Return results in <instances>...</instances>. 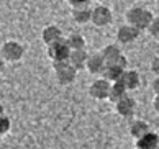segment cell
Masks as SVG:
<instances>
[{"instance_id": "cell-8", "label": "cell", "mask_w": 159, "mask_h": 149, "mask_svg": "<svg viewBox=\"0 0 159 149\" xmlns=\"http://www.w3.org/2000/svg\"><path fill=\"white\" fill-rule=\"evenodd\" d=\"M115 106H116V113H118L120 116L129 118V116H133L134 110H136V102H134L133 97L125 95L121 100H118V102L115 103Z\"/></svg>"}, {"instance_id": "cell-12", "label": "cell", "mask_w": 159, "mask_h": 149, "mask_svg": "<svg viewBox=\"0 0 159 149\" xmlns=\"http://www.w3.org/2000/svg\"><path fill=\"white\" fill-rule=\"evenodd\" d=\"M41 38H43V43H44L46 46H49V44H52V43H56V41L62 39V31H61L57 26L49 25V26H46V28L43 29Z\"/></svg>"}, {"instance_id": "cell-10", "label": "cell", "mask_w": 159, "mask_h": 149, "mask_svg": "<svg viewBox=\"0 0 159 149\" xmlns=\"http://www.w3.org/2000/svg\"><path fill=\"white\" fill-rule=\"evenodd\" d=\"M139 80H141V79H139V74L136 72V70L126 69L125 72L121 74L120 80H116V82H121V84L126 87V90H134V88H138Z\"/></svg>"}, {"instance_id": "cell-16", "label": "cell", "mask_w": 159, "mask_h": 149, "mask_svg": "<svg viewBox=\"0 0 159 149\" xmlns=\"http://www.w3.org/2000/svg\"><path fill=\"white\" fill-rule=\"evenodd\" d=\"M149 124L143 121V120H136V121H133L131 123V126H129V134L133 136L134 139H138L141 138V136H144L146 133H149Z\"/></svg>"}, {"instance_id": "cell-17", "label": "cell", "mask_w": 159, "mask_h": 149, "mask_svg": "<svg viewBox=\"0 0 159 149\" xmlns=\"http://www.w3.org/2000/svg\"><path fill=\"white\" fill-rule=\"evenodd\" d=\"M126 92H128L126 87L123 85L121 82H113V84H111V88H110V93H108V100L116 103L118 100H121L123 97H125Z\"/></svg>"}, {"instance_id": "cell-14", "label": "cell", "mask_w": 159, "mask_h": 149, "mask_svg": "<svg viewBox=\"0 0 159 149\" xmlns=\"http://www.w3.org/2000/svg\"><path fill=\"white\" fill-rule=\"evenodd\" d=\"M123 72H125V70H123L121 67H118V65H115V64H107L100 75H102L103 79H107V80H110L111 84H113V82L120 80V77H121Z\"/></svg>"}, {"instance_id": "cell-19", "label": "cell", "mask_w": 159, "mask_h": 149, "mask_svg": "<svg viewBox=\"0 0 159 149\" xmlns=\"http://www.w3.org/2000/svg\"><path fill=\"white\" fill-rule=\"evenodd\" d=\"M67 43L70 46V49L75 51V49H85V39L82 34H77V33H74V34H70V36L67 38Z\"/></svg>"}, {"instance_id": "cell-21", "label": "cell", "mask_w": 159, "mask_h": 149, "mask_svg": "<svg viewBox=\"0 0 159 149\" xmlns=\"http://www.w3.org/2000/svg\"><path fill=\"white\" fill-rule=\"evenodd\" d=\"M8 131H10V118L2 115V118H0V134H7Z\"/></svg>"}, {"instance_id": "cell-26", "label": "cell", "mask_w": 159, "mask_h": 149, "mask_svg": "<svg viewBox=\"0 0 159 149\" xmlns=\"http://www.w3.org/2000/svg\"><path fill=\"white\" fill-rule=\"evenodd\" d=\"M100 2H108V0H100Z\"/></svg>"}, {"instance_id": "cell-1", "label": "cell", "mask_w": 159, "mask_h": 149, "mask_svg": "<svg viewBox=\"0 0 159 149\" xmlns=\"http://www.w3.org/2000/svg\"><path fill=\"white\" fill-rule=\"evenodd\" d=\"M152 18H154V15H152L149 10L143 8V7H131L126 11V21L129 23V25L136 26L139 31L148 29Z\"/></svg>"}, {"instance_id": "cell-2", "label": "cell", "mask_w": 159, "mask_h": 149, "mask_svg": "<svg viewBox=\"0 0 159 149\" xmlns=\"http://www.w3.org/2000/svg\"><path fill=\"white\" fill-rule=\"evenodd\" d=\"M70 46L67 43V38H62L59 41H56V43H52L48 46V56L51 57L52 62H66L69 61L70 57Z\"/></svg>"}, {"instance_id": "cell-24", "label": "cell", "mask_w": 159, "mask_h": 149, "mask_svg": "<svg viewBox=\"0 0 159 149\" xmlns=\"http://www.w3.org/2000/svg\"><path fill=\"white\" fill-rule=\"evenodd\" d=\"M151 87H152V90H154V93H159V75H156V79L152 80Z\"/></svg>"}, {"instance_id": "cell-6", "label": "cell", "mask_w": 159, "mask_h": 149, "mask_svg": "<svg viewBox=\"0 0 159 149\" xmlns=\"http://www.w3.org/2000/svg\"><path fill=\"white\" fill-rule=\"evenodd\" d=\"M139 36V29L136 26L129 25H121L118 28V31H116V41H118L120 44H131L133 41H136Z\"/></svg>"}, {"instance_id": "cell-4", "label": "cell", "mask_w": 159, "mask_h": 149, "mask_svg": "<svg viewBox=\"0 0 159 149\" xmlns=\"http://www.w3.org/2000/svg\"><path fill=\"white\" fill-rule=\"evenodd\" d=\"M23 54H25V49L16 41H7V43L2 44V57L5 61H10V62L20 61Z\"/></svg>"}, {"instance_id": "cell-15", "label": "cell", "mask_w": 159, "mask_h": 149, "mask_svg": "<svg viewBox=\"0 0 159 149\" xmlns=\"http://www.w3.org/2000/svg\"><path fill=\"white\" fill-rule=\"evenodd\" d=\"M72 18L75 23H80V25H85V23L92 21V10L85 7H77L72 8Z\"/></svg>"}, {"instance_id": "cell-20", "label": "cell", "mask_w": 159, "mask_h": 149, "mask_svg": "<svg viewBox=\"0 0 159 149\" xmlns=\"http://www.w3.org/2000/svg\"><path fill=\"white\" fill-rule=\"evenodd\" d=\"M148 33L152 38H159V16H154L148 26Z\"/></svg>"}, {"instance_id": "cell-22", "label": "cell", "mask_w": 159, "mask_h": 149, "mask_svg": "<svg viewBox=\"0 0 159 149\" xmlns=\"http://www.w3.org/2000/svg\"><path fill=\"white\" fill-rule=\"evenodd\" d=\"M67 2L72 5V8H77V7H85L89 3V0H67Z\"/></svg>"}, {"instance_id": "cell-9", "label": "cell", "mask_w": 159, "mask_h": 149, "mask_svg": "<svg viewBox=\"0 0 159 149\" xmlns=\"http://www.w3.org/2000/svg\"><path fill=\"white\" fill-rule=\"evenodd\" d=\"M107 65V61L102 52H95V54H90L89 59H87V65L85 69L89 70L90 74H102V70Z\"/></svg>"}, {"instance_id": "cell-3", "label": "cell", "mask_w": 159, "mask_h": 149, "mask_svg": "<svg viewBox=\"0 0 159 149\" xmlns=\"http://www.w3.org/2000/svg\"><path fill=\"white\" fill-rule=\"evenodd\" d=\"M54 70H56V79L61 85L72 84V82L75 80V77H77V69H75L69 61L54 62Z\"/></svg>"}, {"instance_id": "cell-13", "label": "cell", "mask_w": 159, "mask_h": 149, "mask_svg": "<svg viewBox=\"0 0 159 149\" xmlns=\"http://www.w3.org/2000/svg\"><path fill=\"white\" fill-rule=\"evenodd\" d=\"M90 54H87L85 49H75L70 52V57H69V62L74 65L75 69H84L87 65V59H89Z\"/></svg>"}, {"instance_id": "cell-11", "label": "cell", "mask_w": 159, "mask_h": 149, "mask_svg": "<svg viewBox=\"0 0 159 149\" xmlns=\"http://www.w3.org/2000/svg\"><path fill=\"white\" fill-rule=\"evenodd\" d=\"M134 141H136L138 149H157L159 146V136L156 133H152V131L146 133L144 136H141V138L134 139Z\"/></svg>"}, {"instance_id": "cell-18", "label": "cell", "mask_w": 159, "mask_h": 149, "mask_svg": "<svg viewBox=\"0 0 159 149\" xmlns=\"http://www.w3.org/2000/svg\"><path fill=\"white\" fill-rule=\"evenodd\" d=\"M102 54L105 57V61H107V64H113L116 59L121 56V49H120V46H116V44H108L102 49Z\"/></svg>"}, {"instance_id": "cell-7", "label": "cell", "mask_w": 159, "mask_h": 149, "mask_svg": "<svg viewBox=\"0 0 159 149\" xmlns=\"http://www.w3.org/2000/svg\"><path fill=\"white\" fill-rule=\"evenodd\" d=\"M111 21V10L105 5H97L92 8V23L95 26H107Z\"/></svg>"}, {"instance_id": "cell-25", "label": "cell", "mask_w": 159, "mask_h": 149, "mask_svg": "<svg viewBox=\"0 0 159 149\" xmlns=\"http://www.w3.org/2000/svg\"><path fill=\"white\" fill-rule=\"evenodd\" d=\"M152 105H154V110L159 113V93H156V97H154V102H152Z\"/></svg>"}, {"instance_id": "cell-5", "label": "cell", "mask_w": 159, "mask_h": 149, "mask_svg": "<svg viewBox=\"0 0 159 149\" xmlns=\"http://www.w3.org/2000/svg\"><path fill=\"white\" fill-rule=\"evenodd\" d=\"M110 88H111V82L107 79H97L95 82H92V85L89 88V93L92 98L95 100H107L108 98V93H110Z\"/></svg>"}, {"instance_id": "cell-27", "label": "cell", "mask_w": 159, "mask_h": 149, "mask_svg": "<svg viewBox=\"0 0 159 149\" xmlns=\"http://www.w3.org/2000/svg\"><path fill=\"white\" fill-rule=\"evenodd\" d=\"M136 149H138V147H136Z\"/></svg>"}, {"instance_id": "cell-23", "label": "cell", "mask_w": 159, "mask_h": 149, "mask_svg": "<svg viewBox=\"0 0 159 149\" xmlns=\"http://www.w3.org/2000/svg\"><path fill=\"white\" fill-rule=\"evenodd\" d=\"M151 70L154 72L156 75H159V56H156L154 59H152V62H151Z\"/></svg>"}]
</instances>
